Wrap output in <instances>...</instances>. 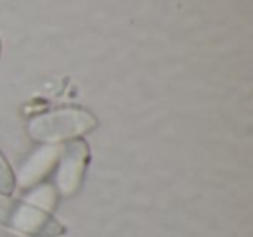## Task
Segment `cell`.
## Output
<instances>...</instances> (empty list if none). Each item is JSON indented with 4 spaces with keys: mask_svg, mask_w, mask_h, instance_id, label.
Masks as SVG:
<instances>
[{
    "mask_svg": "<svg viewBox=\"0 0 253 237\" xmlns=\"http://www.w3.org/2000/svg\"><path fill=\"white\" fill-rule=\"evenodd\" d=\"M97 118L84 108H61L30 119L28 133L43 144L73 140L97 126Z\"/></svg>",
    "mask_w": 253,
    "mask_h": 237,
    "instance_id": "obj_1",
    "label": "cell"
},
{
    "mask_svg": "<svg viewBox=\"0 0 253 237\" xmlns=\"http://www.w3.org/2000/svg\"><path fill=\"white\" fill-rule=\"evenodd\" d=\"M0 225L33 237H59L66 227L42 208L0 196Z\"/></svg>",
    "mask_w": 253,
    "mask_h": 237,
    "instance_id": "obj_2",
    "label": "cell"
},
{
    "mask_svg": "<svg viewBox=\"0 0 253 237\" xmlns=\"http://www.w3.org/2000/svg\"><path fill=\"white\" fill-rule=\"evenodd\" d=\"M88 158H90V149L85 140H71L61 149L59 171H57V189L61 196L68 198L80 189Z\"/></svg>",
    "mask_w": 253,
    "mask_h": 237,
    "instance_id": "obj_3",
    "label": "cell"
},
{
    "mask_svg": "<svg viewBox=\"0 0 253 237\" xmlns=\"http://www.w3.org/2000/svg\"><path fill=\"white\" fill-rule=\"evenodd\" d=\"M61 151L54 146H45L42 149H39L21 168L19 173V185L21 187H32L37 182H40L43 177H47V173L50 171V168L57 163L59 159Z\"/></svg>",
    "mask_w": 253,
    "mask_h": 237,
    "instance_id": "obj_4",
    "label": "cell"
},
{
    "mask_svg": "<svg viewBox=\"0 0 253 237\" xmlns=\"http://www.w3.org/2000/svg\"><path fill=\"white\" fill-rule=\"evenodd\" d=\"M16 187V177L12 171L11 164L4 158V154L0 153V196H9L12 194Z\"/></svg>",
    "mask_w": 253,
    "mask_h": 237,
    "instance_id": "obj_5",
    "label": "cell"
},
{
    "mask_svg": "<svg viewBox=\"0 0 253 237\" xmlns=\"http://www.w3.org/2000/svg\"><path fill=\"white\" fill-rule=\"evenodd\" d=\"M0 52H2V43H0Z\"/></svg>",
    "mask_w": 253,
    "mask_h": 237,
    "instance_id": "obj_6",
    "label": "cell"
}]
</instances>
